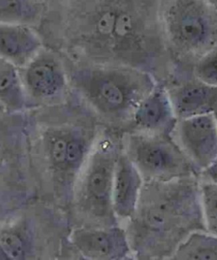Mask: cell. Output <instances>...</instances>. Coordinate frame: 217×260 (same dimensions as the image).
I'll return each instance as SVG.
<instances>
[{
    "label": "cell",
    "mask_w": 217,
    "mask_h": 260,
    "mask_svg": "<svg viewBox=\"0 0 217 260\" xmlns=\"http://www.w3.org/2000/svg\"><path fill=\"white\" fill-rule=\"evenodd\" d=\"M70 62L69 80L73 89L112 121L132 118L140 103L157 85L153 74L138 68Z\"/></svg>",
    "instance_id": "3957f363"
},
{
    "label": "cell",
    "mask_w": 217,
    "mask_h": 260,
    "mask_svg": "<svg viewBox=\"0 0 217 260\" xmlns=\"http://www.w3.org/2000/svg\"><path fill=\"white\" fill-rule=\"evenodd\" d=\"M173 106L168 92L157 84L140 103L132 119L146 133L164 134L174 122Z\"/></svg>",
    "instance_id": "7c38bea8"
},
{
    "label": "cell",
    "mask_w": 217,
    "mask_h": 260,
    "mask_svg": "<svg viewBox=\"0 0 217 260\" xmlns=\"http://www.w3.org/2000/svg\"><path fill=\"white\" fill-rule=\"evenodd\" d=\"M176 136L184 153L200 169H206L217 158V124L213 112L182 119Z\"/></svg>",
    "instance_id": "ba28073f"
},
{
    "label": "cell",
    "mask_w": 217,
    "mask_h": 260,
    "mask_svg": "<svg viewBox=\"0 0 217 260\" xmlns=\"http://www.w3.org/2000/svg\"><path fill=\"white\" fill-rule=\"evenodd\" d=\"M170 97L175 114L181 119L212 113L217 107V88L205 83L184 86Z\"/></svg>",
    "instance_id": "4fadbf2b"
},
{
    "label": "cell",
    "mask_w": 217,
    "mask_h": 260,
    "mask_svg": "<svg viewBox=\"0 0 217 260\" xmlns=\"http://www.w3.org/2000/svg\"><path fill=\"white\" fill-rule=\"evenodd\" d=\"M197 76L208 85L217 84V53L207 55L199 61L196 68Z\"/></svg>",
    "instance_id": "d6986e66"
},
{
    "label": "cell",
    "mask_w": 217,
    "mask_h": 260,
    "mask_svg": "<svg viewBox=\"0 0 217 260\" xmlns=\"http://www.w3.org/2000/svg\"><path fill=\"white\" fill-rule=\"evenodd\" d=\"M28 235L22 228L9 226L2 229L0 247L2 254L10 259H26L31 249Z\"/></svg>",
    "instance_id": "e0dca14e"
},
{
    "label": "cell",
    "mask_w": 217,
    "mask_h": 260,
    "mask_svg": "<svg viewBox=\"0 0 217 260\" xmlns=\"http://www.w3.org/2000/svg\"><path fill=\"white\" fill-rule=\"evenodd\" d=\"M143 184V177L134 162L127 153L120 154L113 185V208L117 218H132Z\"/></svg>",
    "instance_id": "8fae6325"
},
{
    "label": "cell",
    "mask_w": 217,
    "mask_h": 260,
    "mask_svg": "<svg viewBox=\"0 0 217 260\" xmlns=\"http://www.w3.org/2000/svg\"><path fill=\"white\" fill-rule=\"evenodd\" d=\"M178 180L145 183L128 225L131 249L140 257H162L176 251L194 218L192 190Z\"/></svg>",
    "instance_id": "7a4b0ae2"
},
{
    "label": "cell",
    "mask_w": 217,
    "mask_h": 260,
    "mask_svg": "<svg viewBox=\"0 0 217 260\" xmlns=\"http://www.w3.org/2000/svg\"><path fill=\"white\" fill-rule=\"evenodd\" d=\"M45 46L35 26L0 23V59L20 69L25 68Z\"/></svg>",
    "instance_id": "30bf717a"
},
{
    "label": "cell",
    "mask_w": 217,
    "mask_h": 260,
    "mask_svg": "<svg viewBox=\"0 0 217 260\" xmlns=\"http://www.w3.org/2000/svg\"><path fill=\"white\" fill-rule=\"evenodd\" d=\"M204 171L209 181L217 183V158Z\"/></svg>",
    "instance_id": "ffe728a7"
},
{
    "label": "cell",
    "mask_w": 217,
    "mask_h": 260,
    "mask_svg": "<svg viewBox=\"0 0 217 260\" xmlns=\"http://www.w3.org/2000/svg\"><path fill=\"white\" fill-rule=\"evenodd\" d=\"M161 20L166 41L177 47L194 50L206 40V21L192 1L162 0Z\"/></svg>",
    "instance_id": "52a82bcc"
},
{
    "label": "cell",
    "mask_w": 217,
    "mask_h": 260,
    "mask_svg": "<svg viewBox=\"0 0 217 260\" xmlns=\"http://www.w3.org/2000/svg\"><path fill=\"white\" fill-rule=\"evenodd\" d=\"M117 144L112 139L98 141L84 164L74 192L75 206L92 227L115 226L113 185L117 160Z\"/></svg>",
    "instance_id": "277c9868"
},
{
    "label": "cell",
    "mask_w": 217,
    "mask_h": 260,
    "mask_svg": "<svg viewBox=\"0 0 217 260\" xmlns=\"http://www.w3.org/2000/svg\"><path fill=\"white\" fill-rule=\"evenodd\" d=\"M44 1H45V2H47V3H49L51 0H44Z\"/></svg>",
    "instance_id": "7402d4cb"
},
{
    "label": "cell",
    "mask_w": 217,
    "mask_h": 260,
    "mask_svg": "<svg viewBox=\"0 0 217 260\" xmlns=\"http://www.w3.org/2000/svg\"><path fill=\"white\" fill-rule=\"evenodd\" d=\"M60 53L45 47L21 70L26 91L35 99L50 101L65 94L69 73Z\"/></svg>",
    "instance_id": "8992f818"
},
{
    "label": "cell",
    "mask_w": 217,
    "mask_h": 260,
    "mask_svg": "<svg viewBox=\"0 0 217 260\" xmlns=\"http://www.w3.org/2000/svg\"><path fill=\"white\" fill-rule=\"evenodd\" d=\"M200 203L206 229L217 237V183H204L200 189Z\"/></svg>",
    "instance_id": "ac0fdd59"
},
{
    "label": "cell",
    "mask_w": 217,
    "mask_h": 260,
    "mask_svg": "<svg viewBox=\"0 0 217 260\" xmlns=\"http://www.w3.org/2000/svg\"><path fill=\"white\" fill-rule=\"evenodd\" d=\"M26 92L20 68L0 59V100L4 107L11 112L22 109Z\"/></svg>",
    "instance_id": "9a60e30c"
},
{
    "label": "cell",
    "mask_w": 217,
    "mask_h": 260,
    "mask_svg": "<svg viewBox=\"0 0 217 260\" xmlns=\"http://www.w3.org/2000/svg\"><path fill=\"white\" fill-rule=\"evenodd\" d=\"M47 10L48 3L44 0H0V23L38 27Z\"/></svg>",
    "instance_id": "5bb4252c"
},
{
    "label": "cell",
    "mask_w": 217,
    "mask_h": 260,
    "mask_svg": "<svg viewBox=\"0 0 217 260\" xmlns=\"http://www.w3.org/2000/svg\"><path fill=\"white\" fill-rule=\"evenodd\" d=\"M79 252L91 259H122L131 252L127 232L118 227H85L71 236Z\"/></svg>",
    "instance_id": "9c48e42d"
},
{
    "label": "cell",
    "mask_w": 217,
    "mask_h": 260,
    "mask_svg": "<svg viewBox=\"0 0 217 260\" xmlns=\"http://www.w3.org/2000/svg\"><path fill=\"white\" fill-rule=\"evenodd\" d=\"M127 156L147 181H168L184 175V154L164 134L144 133L131 136Z\"/></svg>",
    "instance_id": "5b68a950"
},
{
    "label": "cell",
    "mask_w": 217,
    "mask_h": 260,
    "mask_svg": "<svg viewBox=\"0 0 217 260\" xmlns=\"http://www.w3.org/2000/svg\"><path fill=\"white\" fill-rule=\"evenodd\" d=\"M176 259H217V237L194 233L174 252Z\"/></svg>",
    "instance_id": "2e32d148"
},
{
    "label": "cell",
    "mask_w": 217,
    "mask_h": 260,
    "mask_svg": "<svg viewBox=\"0 0 217 260\" xmlns=\"http://www.w3.org/2000/svg\"><path fill=\"white\" fill-rule=\"evenodd\" d=\"M214 113V118H215V121H216V124H217V107L216 109L214 110V112H213Z\"/></svg>",
    "instance_id": "44dd1931"
},
{
    "label": "cell",
    "mask_w": 217,
    "mask_h": 260,
    "mask_svg": "<svg viewBox=\"0 0 217 260\" xmlns=\"http://www.w3.org/2000/svg\"><path fill=\"white\" fill-rule=\"evenodd\" d=\"M162 0H51L40 30L73 62L127 66L153 74L166 52Z\"/></svg>",
    "instance_id": "6da1fadb"
}]
</instances>
